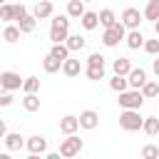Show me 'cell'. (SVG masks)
<instances>
[{
  "mask_svg": "<svg viewBox=\"0 0 159 159\" xmlns=\"http://www.w3.org/2000/svg\"><path fill=\"white\" fill-rule=\"evenodd\" d=\"M67 35H70V17L67 15H55L52 22H50V40H52V45L65 42Z\"/></svg>",
  "mask_w": 159,
  "mask_h": 159,
  "instance_id": "cell-1",
  "label": "cell"
},
{
  "mask_svg": "<svg viewBox=\"0 0 159 159\" xmlns=\"http://www.w3.org/2000/svg\"><path fill=\"white\" fill-rule=\"evenodd\" d=\"M82 147H84V142H82L77 134H67V137L60 142V157H62V159H72V157H77V154L82 152Z\"/></svg>",
  "mask_w": 159,
  "mask_h": 159,
  "instance_id": "cell-2",
  "label": "cell"
},
{
  "mask_svg": "<svg viewBox=\"0 0 159 159\" xmlns=\"http://www.w3.org/2000/svg\"><path fill=\"white\" fill-rule=\"evenodd\" d=\"M142 122H144V117L139 114V109H124L119 114V127L124 132H139L142 129Z\"/></svg>",
  "mask_w": 159,
  "mask_h": 159,
  "instance_id": "cell-3",
  "label": "cell"
},
{
  "mask_svg": "<svg viewBox=\"0 0 159 159\" xmlns=\"http://www.w3.org/2000/svg\"><path fill=\"white\" fill-rule=\"evenodd\" d=\"M124 35H127V27H124L122 22H117V25H112V27H107V30L102 32V45H104V47H117V45L124 40Z\"/></svg>",
  "mask_w": 159,
  "mask_h": 159,
  "instance_id": "cell-4",
  "label": "cell"
},
{
  "mask_svg": "<svg viewBox=\"0 0 159 159\" xmlns=\"http://www.w3.org/2000/svg\"><path fill=\"white\" fill-rule=\"evenodd\" d=\"M144 104V94L139 89H124L119 92V107L122 109H139Z\"/></svg>",
  "mask_w": 159,
  "mask_h": 159,
  "instance_id": "cell-5",
  "label": "cell"
},
{
  "mask_svg": "<svg viewBox=\"0 0 159 159\" xmlns=\"http://www.w3.org/2000/svg\"><path fill=\"white\" fill-rule=\"evenodd\" d=\"M119 22H122L127 30H139V25H142V12H139L137 7H124Z\"/></svg>",
  "mask_w": 159,
  "mask_h": 159,
  "instance_id": "cell-6",
  "label": "cell"
},
{
  "mask_svg": "<svg viewBox=\"0 0 159 159\" xmlns=\"http://www.w3.org/2000/svg\"><path fill=\"white\" fill-rule=\"evenodd\" d=\"M77 122H80V129L92 132V129H97V127H99V114H97L94 109H84V112H80Z\"/></svg>",
  "mask_w": 159,
  "mask_h": 159,
  "instance_id": "cell-7",
  "label": "cell"
},
{
  "mask_svg": "<svg viewBox=\"0 0 159 159\" xmlns=\"http://www.w3.org/2000/svg\"><path fill=\"white\" fill-rule=\"evenodd\" d=\"M0 87L5 89V92H15V89H20L22 87V80H20V75L17 72H0Z\"/></svg>",
  "mask_w": 159,
  "mask_h": 159,
  "instance_id": "cell-8",
  "label": "cell"
},
{
  "mask_svg": "<svg viewBox=\"0 0 159 159\" xmlns=\"http://www.w3.org/2000/svg\"><path fill=\"white\" fill-rule=\"evenodd\" d=\"M25 147H27L30 154H45V152H47V139H45L42 134H32V137H27Z\"/></svg>",
  "mask_w": 159,
  "mask_h": 159,
  "instance_id": "cell-9",
  "label": "cell"
},
{
  "mask_svg": "<svg viewBox=\"0 0 159 159\" xmlns=\"http://www.w3.org/2000/svg\"><path fill=\"white\" fill-rule=\"evenodd\" d=\"M52 12H55V5L50 0H37L35 10H32V17L35 20H47V17H52Z\"/></svg>",
  "mask_w": 159,
  "mask_h": 159,
  "instance_id": "cell-10",
  "label": "cell"
},
{
  "mask_svg": "<svg viewBox=\"0 0 159 159\" xmlns=\"http://www.w3.org/2000/svg\"><path fill=\"white\" fill-rule=\"evenodd\" d=\"M144 82H147V72H144L142 67H132L129 75H127V84H129L132 89H142Z\"/></svg>",
  "mask_w": 159,
  "mask_h": 159,
  "instance_id": "cell-11",
  "label": "cell"
},
{
  "mask_svg": "<svg viewBox=\"0 0 159 159\" xmlns=\"http://www.w3.org/2000/svg\"><path fill=\"white\" fill-rule=\"evenodd\" d=\"M2 142H5L7 152H20V149L25 147V137H22L20 132H7V134L2 137Z\"/></svg>",
  "mask_w": 159,
  "mask_h": 159,
  "instance_id": "cell-12",
  "label": "cell"
},
{
  "mask_svg": "<svg viewBox=\"0 0 159 159\" xmlns=\"http://www.w3.org/2000/svg\"><path fill=\"white\" fill-rule=\"evenodd\" d=\"M77 129H80V122H77V117L75 114H65L62 119H60V132L67 137V134H77Z\"/></svg>",
  "mask_w": 159,
  "mask_h": 159,
  "instance_id": "cell-13",
  "label": "cell"
},
{
  "mask_svg": "<svg viewBox=\"0 0 159 159\" xmlns=\"http://www.w3.org/2000/svg\"><path fill=\"white\" fill-rule=\"evenodd\" d=\"M124 42H127L129 50H139V47L144 45V35H142L139 30H129V32L124 35Z\"/></svg>",
  "mask_w": 159,
  "mask_h": 159,
  "instance_id": "cell-14",
  "label": "cell"
},
{
  "mask_svg": "<svg viewBox=\"0 0 159 159\" xmlns=\"http://www.w3.org/2000/svg\"><path fill=\"white\" fill-rule=\"evenodd\" d=\"M62 72H65L67 77H77V75L82 72V65H80V60H75V57H67V60L62 62Z\"/></svg>",
  "mask_w": 159,
  "mask_h": 159,
  "instance_id": "cell-15",
  "label": "cell"
},
{
  "mask_svg": "<svg viewBox=\"0 0 159 159\" xmlns=\"http://www.w3.org/2000/svg\"><path fill=\"white\" fill-rule=\"evenodd\" d=\"M97 17H99V25L107 30V27H112V25H117V15H114V10H109V7H104V10H99L97 12Z\"/></svg>",
  "mask_w": 159,
  "mask_h": 159,
  "instance_id": "cell-16",
  "label": "cell"
},
{
  "mask_svg": "<svg viewBox=\"0 0 159 159\" xmlns=\"http://www.w3.org/2000/svg\"><path fill=\"white\" fill-rule=\"evenodd\" d=\"M65 45H67V50H70V52H80V50H84L87 40H84L82 35H67Z\"/></svg>",
  "mask_w": 159,
  "mask_h": 159,
  "instance_id": "cell-17",
  "label": "cell"
},
{
  "mask_svg": "<svg viewBox=\"0 0 159 159\" xmlns=\"http://www.w3.org/2000/svg\"><path fill=\"white\" fill-rule=\"evenodd\" d=\"M112 70H114V75L127 77V75H129V70H132V62H129L127 57H117V60L112 62Z\"/></svg>",
  "mask_w": 159,
  "mask_h": 159,
  "instance_id": "cell-18",
  "label": "cell"
},
{
  "mask_svg": "<svg viewBox=\"0 0 159 159\" xmlns=\"http://www.w3.org/2000/svg\"><path fill=\"white\" fill-rule=\"evenodd\" d=\"M82 15H84V2H82V0H70V2H67V17L80 20Z\"/></svg>",
  "mask_w": 159,
  "mask_h": 159,
  "instance_id": "cell-19",
  "label": "cell"
},
{
  "mask_svg": "<svg viewBox=\"0 0 159 159\" xmlns=\"http://www.w3.org/2000/svg\"><path fill=\"white\" fill-rule=\"evenodd\" d=\"M80 22H82V27H84V30H94V27L99 25V17H97V12L84 10V15L80 17Z\"/></svg>",
  "mask_w": 159,
  "mask_h": 159,
  "instance_id": "cell-20",
  "label": "cell"
},
{
  "mask_svg": "<svg viewBox=\"0 0 159 159\" xmlns=\"http://www.w3.org/2000/svg\"><path fill=\"white\" fill-rule=\"evenodd\" d=\"M25 94H37V89H40V80L35 77V75H30V77H25L22 80V87H20Z\"/></svg>",
  "mask_w": 159,
  "mask_h": 159,
  "instance_id": "cell-21",
  "label": "cell"
},
{
  "mask_svg": "<svg viewBox=\"0 0 159 159\" xmlns=\"http://www.w3.org/2000/svg\"><path fill=\"white\" fill-rule=\"evenodd\" d=\"M142 94H144V99H154L157 94H159V82H154V80H147L144 84H142V89H139Z\"/></svg>",
  "mask_w": 159,
  "mask_h": 159,
  "instance_id": "cell-22",
  "label": "cell"
},
{
  "mask_svg": "<svg viewBox=\"0 0 159 159\" xmlns=\"http://www.w3.org/2000/svg\"><path fill=\"white\" fill-rule=\"evenodd\" d=\"M142 129H144V134H149V137L159 134V117H144Z\"/></svg>",
  "mask_w": 159,
  "mask_h": 159,
  "instance_id": "cell-23",
  "label": "cell"
},
{
  "mask_svg": "<svg viewBox=\"0 0 159 159\" xmlns=\"http://www.w3.org/2000/svg\"><path fill=\"white\" fill-rule=\"evenodd\" d=\"M142 17L144 20H159V0H149L147 2V7H144V12H142Z\"/></svg>",
  "mask_w": 159,
  "mask_h": 159,
  "instance_id": "cell-24",
  "label": "cell"
},
{
  "mask_svg": "<svg viewBox=\"0 0 159 159\" xmlns=\"http://www.w3.org/2000/svg\"><path fill=\"white\" fill-rule=\"evenodd\" d=\"M35 25H37V20H35L32 15H25L22 20H17V27H20V32H22V35L35 32Z\"/></svg>",
  "mask_w": 159,
  "mask_h": 159,
  "instance_id": "cell-25",
  "label": "cell"
},
{
  "mask_svg": "<svg viewBox=\"0 0 159 159\" xmlns=\"http://www.w3.org/2000/svg\"><path fill=\"white\" fill-rule=\"evenodd\" d=\"M42 70H45L47 75H55V72H60V70H62V62H60V60H55L52 55H47V57L42 60Z\"/></svg>",
  "mask_w": 159,
  "mask_h": 159,
  "instance_id": "cell-26",
  "label": "cell"
},
{
  "mask_svg": "<svg viewBox=\"0 0 159 159\" xmlns=\"http://www.w3.org/2000/svg\"><path fill=\"white\" fill-rule=\"evenodd\" d=\"M20 35H22V32H20L17 25H5V30H2V40H5V42H17Z\"/></svg>",
  "mask_w": 159,
  "mask_h": 159,
  "instance_id": "cell-27",
  "label": "cell"
},
{
  "mask_svg": "<svg viewBox=\"0 0 159 159\" xmlns=\"http://www.w3.org/2000/svg\"><path fill=\"white\" fill-rule=\"evenodd\" d=\"M50 55H52L55 60H60V62H65V60L70 57V50H67V45H65V42H60V45H52V50H50Z\"/></svg>",
  "mask_w": 159,
  "mask_h": 159,
  "instance_id": "cell-28",
  "label": "cell"
},
{
  "mask_svg": "<svg viewBox=\"0 0 159 159\" xmlns=\"http://www.w3.org/2000/svg\"><path fill=\"white\" fill-rule=\"evenodd\" d=\"M22 107H25L27 112H37V109H40V97H37V94H25V97H22Z\"/></svg>",
  "mask_w": 159,
  "mask_h": 159,
  "instance_id": "cell-29",
  "label": "cell"
},
{
  "mask_svg": "<svg viewBox=\"0 0 159 159\" xmlns=\"http://www.w3.org/2000/svg\"><path fill=\"white\" fill-rule=\"evenodd\" d=\"M109 87H112L114 92H124V89H129V84H127V77H122V75H114V77L109 80Z\"/></svg>",
  "mask_w": 159,
  "mask_h": 159,
  "instance_id": "cell-30",
  "label": "cell"
},
{
  "mask_svg": "<svg viewBox=\"0 0 159 159\" xmlns=\"http://www.w3.org/2000/svg\"><path fill=\"white\" fill-rule=\"evenodd\" d=\"M12 15H15V7L10 2H2L0 5V20L2 22H12Z\"/></svg>",
  "mask_w": 159,
  "mask_h": 159,
  "instance_id": "cell-31",
  "label": "cell"
},
{
  "mask_svg": "<svg viewBox=\"0 0 159 159\" xmlns=\"http://www.w3.org/2000/svg\"><path fill=\"white\" fill-rule=\"evenodd\" d=\"M142 159H159V147L157 144H144L142 147Z\"/></svg>",
  "mask_w": 159,
  "mask_h": 159,
  "instance_id": "cell-32",
  "label": "cell"
},
{
  "mask_svg": "<svg viewBox=\"0 0 159 159\" xmlns=\"http://www.w3.org/2000/svg\"><path fill=\"white\" fill-rule=\"evenodd\" d=\"M84 75H87L89 80H104V67H92V65H87V67H84Z\"/></svg>",
  "mask_w": 159,
  "mask_h": 159,
  "instance_id": "cell-33",
  "label": "cell"
},
{
  "mask_svg": "<svg viewBox=\"0 0 159 159\" xmlns=\"http://www.w3.org/2000/svg\"><path fill=\"white\" fill-rule=\"evenodd\" d=\"M142 47H144L147 55H159V37H157V40H144Z\"/></svg>",
  "mask_w": 159,
  "mask_h": 159,
  "instance_id": "cell-34",
  "label": "cell"
},
{
  "mask_svg": "<svg viewBox=\"0 0 159 159\" xmlns=\"http://www.w3.org/2000/svg\"><path fill=\"white\" fill-rule=\"evenodd\" d=\"M87 65H92V67H104V55H99V52H92V55L87 57Z\"/></svg>",
  "mask_w": 159,
  "mask_h": 159,
  "instance_id": "cell-35",
  "label": "cell"
},
{
  "mask_svg": "<svg viewBox=\"0 0 159 159\" xmlns=\"http://www.w3.org/2000/svg\"><path fill=\"white\" fill-rule=\"evenodd\" d=\"M12 7H15V15H12V20H15V22H17V20H22V17L27 15V7H25L22 2H20V5H12Z\"/></svg>",
  "mask_w": 159,
  "mask_h": 159,
  "instance_id": "cell-36",
  "label": "cell"
},
{
  "mask_svg": "<svg viewBox=\"0 0 159 159\" xmlns=\"http://www.w3.org/2000/svg\"><path fill=\"white\" fill-rule=\"evenodd\" d=\"M10 104H12V92L0 89V107H10Z\"/></svg>",
  "mask_w": 159,
  "mask_h": 159,
  "instance_id": "cell-37",
  "label": "cell"
},
{
  "mask_svg": "<svg viewBox=\"0 0 159 159\" xmlns=\"http://www.w3.org/2000/svg\"><path fill=\"white\" fill-rule=\"evenodd\" d=\"M152 70H154V75L159 77V55H154V62H152Z\"/></svg>",
  "mask_w": 159,
  "mask_h": 159,
  "instance_id": "cell-38",
  "label": "cell"
},
{
  "mask_svg": "<svg viewBox=\"0 0 159 159\" xmlns=\"http://www.w3.org/2000/svg\"><path fill=\"white\" fill-rule=\"evenodd\" d=\"M42 159H60V152H50V154H45Z\"/></svg>",
  "mask_w": 159,
  "mask_h": 159,
  "instance_id": "cell-39",
  "label": "cell"
},
{
  "mask_svg": "<svg viewBox=\"0 0 159 159\" xmlns=\"http://www.w3.org/2000/svg\"><path fill=\"white\" fill-rule=\"evenodd\" d=\"M5 134H7V127H5V122H2V119H0V139H2V137H5Z\"/></svg>",
  "mask_w": 159,
  "mask_h": 159,
  "instance_id": "cell-40",
  "label": "cell"
},
{
  "mask_svg": "<svg viewBox=\"0 0 159 159\" xmlns=\"http://www.w3.org/2000/svg\"><path fill=\"white\" fill-rule=\"evenodd\" d=\"M154 32H157V37H159V20H154Z\"/></svg>",
  "mask_w": 159,
  "mask_h": 159,
  "instance_id": "cell-41",
  "label": "cell"
},
{
  "mask_svg": "<svg viewBox=\"0 0 159 159\" xmlns=\"http://www.w3.org/2000/svg\"><path fill=\"white\" fill-rule=\"evenodd\" d=\"M0 159H12V157H10V152H2V154H0Z\"/></svg>",
  "mask_w": 159,
  "mask_h": 159,
  "instance_id": "cell-42",
  "label": "cell"
},
{
  "mask_svg": "<svg viewBox=\"0 0 159 159\" xmlns=\"http://www.w3.org/2000/svg\"><path fill=\"white\" fill-rule=\"evenodd\" d=\"M27 159H42V157H40V154H30Z\"/></svg>",
  "mask_w": 159,
  "mask_h": 159,
  "instance_id": "cell-43",
  "label": "cell"
},
{
  "mask_svg": "<svg viewBox=\"0 0 159 159\" xmlns=\"http://www.w3.org/2000/svg\"><path fill=\"white\" fill-rule=\"evenodd\" d=\"M82 2H92V0H82Z\"/></svg>",
  "mask_w": 159,
  "mask_h": 159,
  "instance_id": "cell-44",
  "label": "cell"
},
{
  "mask_svg": "<svg viewBox=\"0 0 159 159\" xmlns=\"http://www.w3.org/2000/svg\"><path fill=\"white\" fill-rule=\"evenodd\" d=\"M2 2H5V0H0V5H2Z\"/></svg>",
  "mask_w": 159,
  "mask_h": 159,
  "instance_id": "cell-45",
  "label": "cell"
},
{
  "mask_svg": "<svg viewBox=\"0 0 159 159\" xmlns=\"http://www.w3.org/2000/svg\"><path fill=\"white\" fill-rule=\"evenodd\" d=\"M0 89H2V87H0Z\"/></svg>",
  "mask_w": 159,
  "mask_h": 159,
  "instance_id": "cell-46",
  "label": "cell"
}]
</instances>
